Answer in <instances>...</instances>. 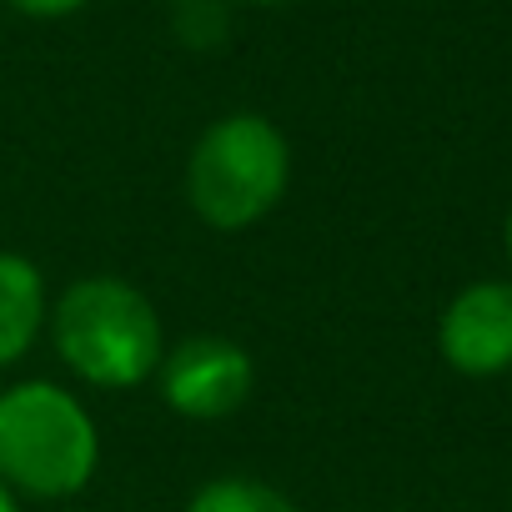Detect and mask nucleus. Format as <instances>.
<instances>
[{"label": "nucleus", "mask_w": 512, "mask_h": 512, "mask_svg": "<svg viewBox=\"0 0 512 512\" xmlns=\"http://www.w3.org/2000/svg\"><path fill=\"white\" fill-rule=\"evenodd\" d=\"M46 332L61 362L101 392H131L156 377L166 357V332L156 302L126 277H81L71 282L46 317Z\"/></svg>", "instance_id": "obj_1"}, {"label": "nucleus", "mask_w": 512, "mask_h": 512, "mask_svg": "<svg viewBox=\"0 0 512 512\" xmlns=\"http://www.w3.org/2000/svg\"><path fill=\"white\" fill-rule=\"evenodd\" d=\"M96 467L101 432L76 392L46 377L0 392V482L16 497L66 502L91 487Z\"/></svg>", "instance_id": "obj_2"}, {"label": "nucleus", "mask_w": 512, "mask_h": 512, "mask_svg": "<svg viewBox=\"0 0 512 512\" xmlns=\"http://www.w3.org/2000/svg\"><path fill=\"white\" fill-rule=\"evenodd\" d=\"M292 186V146L262 111L216 116L186 156V206L211 231L267 221Z\"/></svg>", "instance_id": "obj_3"}, {"label": "nucleus", "mask_w": 512, "mask_h": 512, "mask_svg": "<svg viewBox=\"0 0 512 512\" xmlns=\"http://www.w3.org/2000/svg\"><path fill=\"white\" fill-rule=\"evenodd\" d=\"M251 387H256V362L231 337H186L166 347L156 367L161 402L186 422H221L241 412L251 402Z\"/></svg>", "instance_id": "obj_4"}, {"label": "nucleus", "mask_w": 512, "mask_h": 512, "mask_svg": "<svg viewBox=\"0 0 512 512\" xmlns=\"http://www.w3.org/2000/svg\"><path fill=\"white\" fill-rule=\"evenodd\" d=\"M437 352L462 377H502L512 367V282L462 287L437 322Z\"/></svg>", "instance_id": "obj_5"}, {"label": "nucleus", "mask_w": 512, "mask_h": 512, "mask_svg": "<svg viewBox=\"0 0 512 512\" xmlns=\"http://www.w3.org/2000/svg\"><path fill=\"white\" fill-rule=\"evenodd\" d=\"M51 292L26 251H0V372L16 367L46 332Z\"/></svg>", "instance_id": "obj_6"}, {"label": "nucleus", "mask_w": 512, "mask_h": 512, "mask_svg": "<svg viewBox=\"0 0 512 512\" xmlns=\"http://www.w3.org/2000/svg\"><path fill=\"white\" fill-rule=\"evenodd\" d=\"M186 512H302L282 487L262 482V477H246V472H226L211 477L191 492Z\"/></svg>", "instance_id": "obj_7"}, {"label": "nucleus", "mask_w": 512, "mask_h": 512, "mask_svg": "<svg viewBox=\"0 0 512 512\" xmlns=\"http://www.w3.org/2000/svg\"><path fill=\"white\" fill-rule=\"evenodd\" d=\"M6 6L31 16V21H66V16H76L86 6V0H6Z\"/></svg>", "instance_id": "obj_8"}, {"label": "nucleus", "mask_w": 512, "mask_h": 512, "mask_svg": "<svg viewBox=\"0 0 512 512\" xmlns=\"http://www.w3.org/2000/svg\"><path fill=\"white\" fill-rule=\"evenodd\" d=\"M0 512H21V497H16L6 482H0Z\"/></svg>", "instance_id": "obj_9"}, {"label": "nucleus", "mask_w": 512, "mask_h": 512, "mask_svg": "<svg viewBox=\"0 0 512 512\" xmlns=\"http://www.w3.org/2000/svg\"><path fill=\"white\" fill-rule=\"evenodd\" d=\"M236 6H256V11H277V6H292V0H236Z\"/></svg>", "instance_id": "obj_10"}, {"label": "nucleus", "mask_w": 512, "mask_h": 512, "mask_svg": "<svg viewBox=\"0 0 512 512\" xmlns=\"http://www.w3.org/2000/svg\"><path fill=\"white\" fill-rule=\"evenodd\" d=\"M502 241H507V262H512V211H507V226H502Z\"/></svg>", "instance_id": "obj_11"}]
</instances>
